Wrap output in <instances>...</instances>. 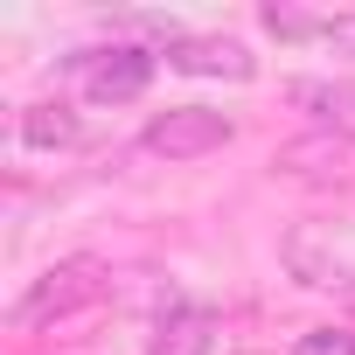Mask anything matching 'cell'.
<instances>
[{
  "mask_svg": "<svg viewBox=\"0 0 355 355\" xmlns=\"http://www.w3.org/2000/svg\"><path fill=\"white\" fill-rule=\"evenodd\" d=\"M139 146H146V153H160V160H202V153L230 146V119H223V112H209V105H174V112L146 119Z\"/></svg>",
  "mask_w": 355,
  "mask_h": 355,
  "instance_id": "cell-3",
  "label": "cell"
},
{
  "mask_svg": "<svg viewBox=\"0 0 355 355\" xmlns=\"http://www.w3.org/2000/svg\"><path fill=\"white\" fill-rule=\"evenodd\" d=\"M300 355H355V334H341V327H313V334H300Z\"/></svg>",
  "mask_w": 355,
  "mask_h": 355,
  "instance_id": "cell-10",
  "label": "cell"
},
{
  "mask_svg": "<svg viewBox=\"0 0 355 355\" xmlns=\"http://www.w3.org/2000/svg\"><path fill=\"white\" fill-rule=\"evenodd\" d=\"M216 348V313L209 306H189V300H174L146 341V355H209Z\"/></svg>",
  "mask_w": 355,
  "mask_h": 355,
  "instance_id": "cell-6",
  "label": "cell"
},
{
  "mask_svg": "<svg viewBox=\"0 0 355 355\" xmlns=\"http://www.w3.org/2000/svg\"><path fill=\"white\" fill-rule=\"evenodd\" d=\"M286 98H293V105H306V112H313V119H327V125L355 119V84H320V77H300V84H286Z\"/></svg>",
  "mask_w": 355,
  "mask_h": 355,
  "instance_id": "cell-8",
  "label": "cell"
},
{
  "mask_svg": "<svg viewBox=\"0 0 355 355\" xmlns=\"http://www.w3.org/2000/svg\"><path fill=\"white\" fill-rule=\"evenodd\" d=\"M167 70H182V77H230L244 84L258 63L237 35H182V42H167Z\"/></svg>",
  "mask_w": 355,
  "mask_h": 355,
  "instance_id": "cell-4",
  "label": "cell"
},
{
  "mask_svg": "<svg viewBox=\"0 0 355 355\" xmlns=\"http://www.w3.org/2000/svg\"><path fill=\"white\" fill-rule=\"evenodd\" d=\"M70 77L91 105H132L146 84H153V56L132 49V42H98V49H77L70 56Z\"/></svg>",
  "mask_w": 355,
  "mask_h": 355,
  "instance_id": "cell-2",
  "label": "cell"
},
{
  "mask_svg": "<svg viewBox=\"0 0 355 355\" xmlns=\"http://www.w3.org/2000/svg\"><path fill=\"white\" fill-rule=\"evenodd\" d=\"M265 28H272V35H286V42H300V35H320V28H327V15H300V8H265Z\"/></svg>",
  "mask_w": 355,
  "mask_h": 355,
  "instance_id": "cell-9",
  "label": "cell"
},
{
  "mask_svg": "<svg viewBox=\"0 0 355 355\" xmlns=\"http://www.w3.org/2000/svg\"><path fill=\"white\" fill-rule=\"evenodd\" d=\"M21 146H42V153L84 146V119H77L70 105H28V112H21Z\"/></svg>",
  "mask_w": 355,
  "mask_h": 355,
  "instance_id": "cell-7",
  "label": "cell"
},
{
  "mask_svg": "<svg viewBox=\"0 0 355 355\" xmlns=\"http://www.w3.org/2000/svg\"><path fill=\"white\" fill-rule=\"evenodd\" d=\"M320 42H334V49H348V56H355V15H327Z\"/></svg>",
  "mask_w": 355,
  "mask_h": 355,
  "instance_id": "cell-11",
  "label": "cell"
},
{
  "mask_svg": "<svg viewBox=\"0 0 355 355\" xmlns=\"http://www.w3.org/2000/svg\"><path fill=\"white\" fill-rule=\"evenodd\" d=\"M105 286H112V272H105L98 258H63V265H49L42 279H28V293L8 306V327H15V334L49 327V320H63V313L105 300Z\"/></svg>",
  "mask_w": 355,
  "mask_h": 355,
  "instance_id": "cell-1",
  "label": "cell"
},
{
  "mask_svg": "<svg viewBox=\"0 0 355 355\" xmlns=\"http://www.w3.org/2000/svg\"><path fill=\"white\" fill-rule=\"evenodd\" d=\"M279 167L286 174H355V132H341V125H320V132H300V139H286L279 146Z\"/></svg>",
  "mask_w": 355,
  "mask_h": 355,
  "instance_id": "cell-5",
  "label": "cell"
}]
</instances>
